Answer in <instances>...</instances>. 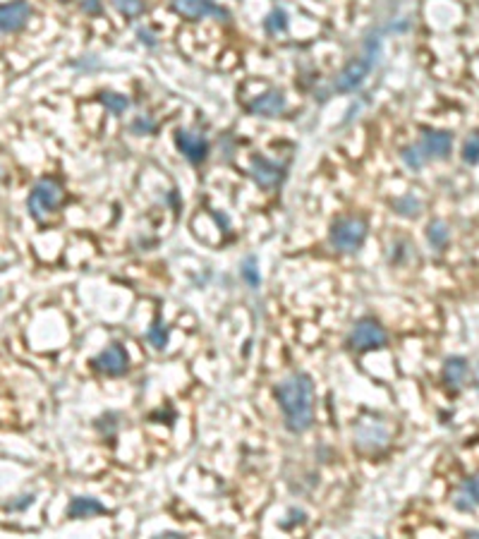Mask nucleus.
Wrapping results in <instances>:
<instances>
[{"mask_svg":"<svg viewBox=\"0 0 479 539\" xmlns=\"http://www.w3.org/2000/svg\"><path fill=\"white\" fill-rule=\"evenodd\" d=\"M278 403L283 410L285 427L293 434H302L314 422V384L311 376L305 371H295V374L285 376L278 384Z\"/></svg>","mask_w":479,"mask_h":539,"instance_id":"nucleus-1","label":"nucleus"},{"mask_svg":"<svg viewBox=\"0 0 479 539\" xmlns=\"http://www.w3.org/2000/svg\"><path fill=\"white\" fill-rule=\"evenodd\" d=\"M65 199V192H63L60 182L53 180V177H41L29 192V214L34 216L36 220H44L48 214H53Z\"/></svg>","mask_w":479,"mask_h":539,"instance_id":"nucleus-2","label":"nucleus"},{"mask_svg":"<svg viewBox=\"0 0 479 539\" xmlns=\"http://www.w3.org/2000/svg\"><path fill=\"white\" fill-rule=\"evenodd\" d=\"M379 41L376 39H369L367 46H364V53L359 58H355V61H350L346 67H343V72L336 77V89L338 91H355L359 84L364 82V77L369 74L371 65L376 63V58H379Z\"/></svg>","mask_w":479,"mask_h":539,"instance_id":"nucleus-3","label":"nucleus"},{"mask_svg":"<svg viewBox=\"0 0 479 539\" xmlns=\"http://www.w3.org/2000/svg\"><path fill=\"white\" fill-rule=\"evenodd\" d=\"M367 240V223L357 216H346V218H338L331 225V245L338 252H346L352 255Z\"/></svg>","mask_w":479,"mask_h":539,"instance_id":"nucleus-4","label":"nucleus"},{"mask_svg":"<svg viewBox=\"0 0 479 539\" xmlns=\"http://www.w3.org/2000/svg\"><path fill=\"white\" fill-rule=\"evenodd\" d=\"M386 341H389V336H386L384 326L379 321L369 319V316L359 319L352 326V333H350V345L355 350H379L384 348Z\"/></svg>","mask_w":479,"mask_h":539,"instance_id":"nucleus-5","label":"nucleus"},{"mask_svg":"<svg viewBox=\"0 0 479 539\" xmlns=\"http://www.w3.org/2000/svg\"><path fill=\"white\" fill-rule=\"evenodd\" d=\"M389 427L386 422L374 417H362L355 427V441H357L359 449L364 451H379L389 444Z\"/></svg>","mask_w":479,"mask_h":539,"instance_id":"nucleus-6","label":"nucleus"},{"mask_svg":"<svg viewBox=\"0 0 479 539\" xmlns=\"http://www.w3.org/2000/svg\"><path fill=\"white\" fill-rule=\"evenodd\" d=\"M31 17V8L26 0H10L0 5V36L19 31Z\"/></svg>","mask_w":479,"mask_h":539,"instance_id":"nucleus-7","label":"nucleus"},{"mask_svg":"<svg viewBox=\"0 0 479 539\" xmlns=\"http://www.w3.org/2000/svg\"><path fill=\"white\" fill-rule=\"evenodd\" d=\"M453 149V134L444 132V129H424L422 134V144H419V151H422L424 161L427 159H446Z\"/></svg>","mask_w":479,"mask_h":539,"instance_id":"nucleus-8","label":"nucleus"},{"mask_svg":"<svg viewBox=\"0 0 479 539\" xmlns=\"http://www.w3.org/2000/svg\"><path fill=\"white\" fill-rule=\"evenodd\" d=\"M173 8L177 15L187 19H204V17H228L225 10H220L218 5H213L211 0H173Z\"/></svg>","mask_w":479,"mask_h":539,"instance_id":"nucleus-9","label":"nucleus"},{"mask_svg":"<svg viewBox=\"0 0 479 539\" xmlns=\"http://www.w3.org/2000/svg\"><path fill=\"white\" fill-rule=\"evenodd\" d=\"M94 367L99 371L108 376H120L127 371V353L122 345H108L104 353H99V357L94 360Z\"/></svg>","mask_w":479,"mask_h":539,"instance_id":"nucleus-10","label":"nucleus"},{"mask_svg":"<svg viewBox=\"0 0 479 539\" xmlns=\"http://www.w3.org/2000/svg\"><path fill=\"white\" fill-rule=\"evenodd\" d=\"M175 144L177 149L185 154V159H190L192 163H199V161L206 159L209 154V142L197 132H190V129H180L175 134Z\"/></svg>","mask_w":479,"mask_h":539,"instance_id":"nucleus-11","label":"nucleus"},{"mask_svg":"<svg viewBox=\"0 0 479 539\" xmlns=\"http://www.w3.org/2000/svg\"><path fill=\"white\" fill-rule=\"evenodd\" d=\"M252 177H254L259 187H276L283 180V168L266 161L263 156H257L252 161Z\"/></svg>","mask_w":479,"mask_h":539,"instance_id":"nucleus-12","label":"nucleus"},{"mask_svg":"<svg viewBox=\"0 0 479 539\" xmlns=\"http://www.w3.org/2000/svg\"><path fill=\"white\" fill-rule=\"evenodd\" d=\"M285 111V96L281 91H268V94L259 96L250 104V113L263 118H276Z\"/></svg>","mask_w":479,"mask_h":539,"instance_id":"nucleus-13","label":"nucleus"},{"mask_svg":"<svg viewBox=\"0 0 479 539\" xmlns=\"http://www.w3.org/2000/svg\"><path fill=\"white\" fill-rule=\"evenodd\" d=\"M467 379V360L465 357H448L444 364V381L448 386H462V381Z\"/></svg>","mask_w":479,"mask_h":539,"instance_id":"nucleus-14","label":"nucleus"},{"mask_svg":"<svg viewBox=\"0 0 479 539\" xmlns=\"http://www.w3.org/2000/svg\"><path fill=\"white\" fill-rule=\"evenodd\" d=\"M104 506L99 504L96 499H89V496H77L72 499V504L67 506V515L70 517H91L104 513Z\"/></svg>","mask_w":479,"mask_h":539,"instance_id":"nucleus-15","label":"nucleus"},{"mask_svg":"<svg viewBox=\"0 0 479 539\" xmlns=\"http://www.w3.org/2000/svg\"><path fill=\"white\" fill-rule=\"evenodd\" d=\"M427 237L436 250H444L446 242H448V237H450V230L444 220H434V223H429V228H427Z\"/></svg>","mask_w":479,"mask_h":539,"instance_id":"nucleus-16","label":"nucleus"},{"mask_svg":"<svg viewBox=\"0 0 479 539\" xmlns=\"http://www.w3.org/2000/svg\"><path fill=\"white\" fill-rule=\"evenodd\" d=\"M462 161L470 166L479 163V132H472L465 139V147H462Z\"/></svg>","mask_w":479,"mask_h":539,"instance_id":"nucleus-17","label":"nucleus"},{"mask_svg":"<svg viewBox=\"0 0 479 539\" xmlns=\"http://www.w3.org/2000/svg\"><path fill=\"white\" fill-rule=\"evenodd\" d=\"M393 207H396L398 214L407 216V218H414V216L419 214V202L412 197V194H407V197H403V199H396V202H393Z\"/></svg>","mask_w":479,"mask_h":539,"instance_id":"nucleus-18","label":"nucleus"},{"mask_svg":"<svg viewBox=\"0 0 479 539\" xmlns=\"http://www.w3.org/2000/svg\"><path fill=\"white\" fill-rule=\"evenodd\" d=\"M104 104L113 113V115H120V113L127 111L130 101H127L125 96H120V94H104Z\"/></svg>","mask_w":479,"mask_h":539,"instance_id":"nucleus-19","label":"nucleus"},{"mask_svg":"<svg viewBox=\"0 0 479 539\" xmlns=\"http://www.w3.org/2000/svg\"><path fill=\"white\" fill-rule=\"evenodd\" d=\"M266 29L271 31V34H278V31H285V29H288V17H285L283 10H273V13L268 15Z\"/></svg>","mask_w":479,"mask_h":539,"instance_id":"nucleus-20","label":"nucleus"},{"mask_svg":"<svg viewBox=\"0 0 479 539\" xmlns=\"http://www.w3.org/2000/svg\"><path fill=\"white\" fill-rule=\"evenodd\" d=\"M117 10L127 17H137L139 13L144 10V0H115Z\"/></svg>","mask_w":479,"mask_h":539,"instance_id":"nucleus-21","label":"nucleus"},{"mask_svg":"<svg viewBox=\"0 0 479 539\" xmlns=\"http://www.w3.org/2000/svg\"><path fill=\"white\" fill-rule=\"evenodd\" d=\"M403 161H405L410 168H422L424 156H422V151H419V149H405V151H403Z\"/></svg>","mask_w":479,"mask_h":539,"instance_id":"nucleus-22","label":"nucleus"},{"mask_svg":"<svg viewBox=\"0 0 479 539\" xmlns=\"http://www.w3.org/2000/svg\"><path fill=\"white\" fill-rule=\"evenodd\" d=\"M149 341H152L156 348H163V345L168 343V333H165V328L161 326V323L152 326V331H149Z\"/></svg>","mask_w":479,"mask_h":539,"instance_id":"nucleus-23","label":"nucleus"},{"mask_svg":"<svg viewBox=\"0 0 479 539\" xmlns=\"http://www.w3.org/2000/svg\"><path fill=\"white\" fill-rule=\"evenodd\" d=\"M242 273H245V278L250 280L252 285H259V273H257V268H254V259H247Z\"/></svg>","mask_w":479,"mask_h":539,"instance_id":"nucleus-24","label":"nucleus"},{"mask_svg":"<svg viewBox=\"0 0 479 539\" xmlns=\"http://www.w3.org/2000/svg\"><path fill=\"white\" fill-rule=\"evenodd\" d=\"M34 504V494H26V496H19V501H13V504H8L10 510H24L26 506Z\"/></svg>","mask_w":479,"mask_h":539,"instance_id":"nucleus-25","label":"nucleus"},{"mask_svg":"<svg viewBox=\"0 0 479 539\" xmlns=\"http://www.w3.org/2000/svg\"><path fill=\"white\" fill-rule=\"evenodd\" d=\"M465 492H467V496H470V499H475V504H479V472L470 479V482H467Z\"/></svg>","mask_w":479,"mask_h":539,"instance_id":"nucleus-26","label":"nucleus"},{"mask_svg":"<svg viewBox=\"0 0 479 539\" xmlns=\"http://www.w3.org/2000/svg\"><path fill=\"white\" fill-rule=\"evenodd\" d=\"M132 129H134V132H139V129H144V132H152V129H154V122H152V120H144V118H139V120L132 125Z\"/></svg>","mask_w":479,"mask_h":539,"instance_id":"nucleus-27","label":"nucleus"},{"mask_svg":"<svg viewBox=\"0 0 479 539\" xmlns=\"http://www.w3.org/2000/svg\"><path fill=\"white\" fill-rule=\"evenodd\" d=\"M84 10H87V13H99L101 3L99 0H84Z\"/></svg>","mask_w":479,"mask_h":539,"instance_id":"nucleus-28","label":"nucleus"}]
</instances>
